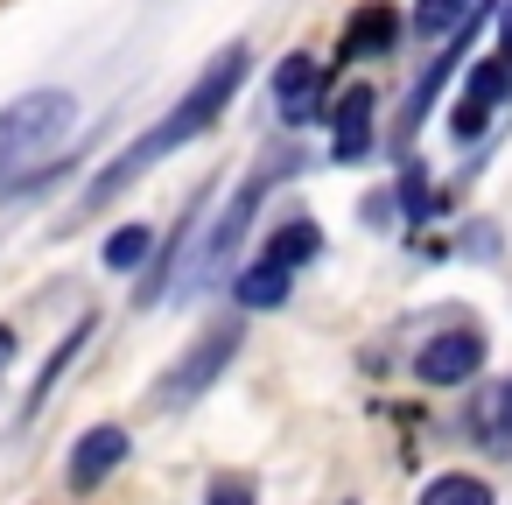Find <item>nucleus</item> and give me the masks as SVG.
I'll list each match as a JSON object with an SVG mask.
<instances>
[{
  "label": "nucleus",
  "instance_id": "nucleus-14",
  "mask_svg": "<svg viewBox=\"0 0 512 505\" xmlns=\"http://www.w3.org/2000/svg\"><path fill=\"white\" fill-rule=\"evenodd\" d=\"M414 505H498V491L477 477V470H442V477H428L421 484V498Z\"/></svg>",
  "mask_w": 512,
  "mask_h": 505
},
{
  "label": "nucleus",
  "instance_id": "nucleus-13",
  "mask_svg": "<svg viewBox=\"0 0 512 505\" xmlns=\"http://www.w3.org/2000/svg\"><path fill=\"white\" fill-rule=\"evenodd\" d=\"M232 295H239V309H281L295 295V274L274 267V260H246L239 281H232Z\"/></svg>",
  "mask_w": 512,
  "mask_h": 505
},
{
  "label": "nucleus",
  "instance_id": "nucleus-18",
  "mask_svg": "<svg viewBox=\"0 0 512 505\" xmlns=\"http://www.w3.org/2000/svg\"><path fill=\"white\" fill-rule=\"evenodd\" d=\"M148 253H155V225H127V232L106 239V267H113V274H134Z\"/></svg>",
  "mask_w": 512,
  "mask_h": 505
},
{
  "label": "nucleus",
  "instance_id": "nucleus-8",
  "mask_svg": "<svg viewBox=\"0 0 512 505\" xmlns=\"http://www.w3.org/2000/svg\"><path fill=\"white\" fill-rule=\"evenodd\" d=\"M274 106H281V120H288V127L330 120V85H323V64H316L309 50L281 57V71H274Z\"/></svg>",
  "mask_w": 512,
  "mask_h": 505
},
{
  "label": "nucleus",
  "instance_id": "nucleus-19",
  "mask_svg": "<svg viewBox=\"0 0 512 505\" xmlns=\"http://www.w3.org/2000/svg\"><path fill=\"white\" fill-rule=\"evenodd\" d=\"M204 505H260V484H253L246 470H218V477L204 484Z\"/></svg>",
  "mask_w": 512,
  "mask_h": 505
},
{
  "label": "nucleus",
  "instance_id": "nucleus-1",
  "mask_svg": "<svg viewBox=\"0 0 512 505\" xmlns=\"http://www.w3.org/2000/svg\"><path fill=\"white\" fill-rule=\"evenodd\" d=\"M246 71H253V50H246V43H225V50H218V57H211V64L190 78V92H183V99H176V106H169V113L148 127V134H134V141H127V148H120V155H113V162H106V169L85 183V197L71 204V225H64V232H78L92 211H106L113 197H127V190H134V183H141L155 162H169L176 148H190L197 134H211V127H218V113L239 99Z\"/></svg>",
  "mask_w": 512,
  "mask_h": 505
},
{
  "label": "nucleus",
  "instance_id": "nucleus-4",
  "mask_svg": "<svg viewBox=\"0 0 512 505\" xmlns=\"http://www.w3.org/2000/svg\"><path fill=\"white\" fill-rule=\"evenodd\" d=\"M484 358H491L484 330H477V323H449V330H435V337L414 351V379L456 393V386H477V379H484Z\"/></svg>",
  "mask_w": 512,
  "mask_h": 505
},
{
  "label": "nucleus",
  "instance_id": "nucleus-7",
  "mask_svg": "<svg viewBox=\"0 0 512 505\" xmlns=\"http://www.w3.org/2000/svg\"><path fill=\"white\" fill-rule=\"evenodd\" d=\"M463 435H470L491 463H512V379L470 386V400H463Z\"/></svg>",
  "mask_w": 512,
  "mask_h": 505
},
{
  "label": "nucleus",
  "instance_id": "nucleus-17",
  "mask_svg": "<svg viewBox=\"0 0 512 505\" xmlns=\"http://www.w3.org/2000/svg\"><path fill=\"white\" fill-rule=\"evenodd\" d=\"M92 330H99V316H78V323H71V337H64V344H57V358H50V365H43V372H36V393H29V414H43V400H50V386H57V379H64V365H71V358H78V344H85V337H92Z\"/></svg>",
  "mask_w": 512,
  "mask_h": 505
},
{
  "label": "nucleus",
  "instance_id": "nucleus-9",
  "mask_svg": "<svg viewBox=\"0 0 512 505\" xmlns=\"http://www.w3.org/2000/svg\"><path fill=\"white\" fill-rule=\"evenodd\" d=\"M120 463H127V428H120V421H99V428L78 435V449H71V463H64V484L85 498V491H99Z\"/></svg>",
  "mask_w": 512,
  "mask_h": 505
},
{
  "label": "nucleus",
  "instance_id": "nucleus-22",
  "mask_svg": "<svg viewBox=\"0 0 512 505\" xmlns=\"http://www.w3.org/2000/svg\"><path fill=\"white\" fill-rule=\"evenodd\" d=\"M15 365V323H0V372Z\"/></svg>",
  "mask_w": 512,
  "mask_h": 505
},
{
  "label": "nucleus",
  "instance_id": "nucleus-2",
  "mask_svg": "<svg viewBox=\"0 0 512 505\" xmlns=\"http://www.w3.org/2000/svg\"><path fill=\"white\" fill-rule=\"evenodd\" d=\"M288 169H302L295 155H267L239 190H232V204H225V218H218V232L197 246V260H190V281H218L225 267H232V253L246 246V232H253V218H260V204H267V190L288 176Z\"/></svg>",
  "mask_w": 512,
  "mask_h": 505
},
{
  "label": "nucleus",
  "instance_id": "nucleus-6",
  "mask_svg": "<svg viewBox=\"0 0 512 505\" xmlns=\"http://www.w3.org/2000/svg\"><path fill=\"white\" fill-rule=\"evenodd\" d=\"M512 92V57H484L477 71H470V85L456 92V106H449V134L456 141H484V127H491V113H498V99Z\"/></svg>",
  "mask_w": 512,
  "mask_h": 505
},
{
  "label": "nucleus",
  "instance_id": "nucleus-21",
  "mask_svg": "<svg viewBox=\"0 0 512 505\" xmlns=\"http://www.w3.org/2000/svg\"><path fill=\"white\" fill-rule=\"evenodd\" d=\"M498 57H512V0L498 8Z\"/></svg>",
  "mask_w": 512,
  "mask_h": 505
},
{
  "label": "nucleus",
  "instance_id": "nucleus-11",
  "mask_svg": "<svg viewBox=\"0 0 512 505\" xmlns=\"http://www.w3.org/2000/svg\"><path fill=\"white\" fill-rule=\"evenodd\" d=\"M400 8H393V0H365V8L344 22V43H337V57L344 64H358V57H386L393 43H400Z\"/></svg>",
  "mask_w": 512,
  "mask_h": 505
},
{
  "label": "nucleus",
  "instance_id": "nucleus-16",
  "mask_svg": "<svg viewBox=\"0 0 512 505\" xmlns=\"http://www.w3.org/2000/svg\"><path fill=\"white\" fill-rule=\"evenodd\" d=\"M393 204H400V218H407V225H428V211H435V190H428V162L400 155V183H393Z\"/></svg>",
  "mask_w": 512,
  "mask_h": 505
},
{
  "label": "nucleus",
  "instance_id": "nucleus-15",
  "mask_svg": "<svg viewBox=\"0 0 512 505\" xmlns=\"http://www.w3.org/2000/svg\"><path fill=\"white\" fill-rule=\"evenodd\" d=\"M470 8L477 0H414V15H407V29L421 36V43H449L463 22H470Z\"/></svg>",
  "mask_w": 512,
  "mask_h": 505
},
{
  "label": "nucleus",
  "instance_id": "nucleus-10",
  "mask_svg": "<svg viewBox=\"0 0 512 505\" xmlns=\"http://www.w3.org/2000/svg\"><path fill=\"white\" fill-rule=\"evenodd\" d=\"M372 106H379L372 85H351V92L330 99V155H337V162H365V155H372V141H379Z\"/></svg>",
  "mask_w": 512,
  "mask_h": 505
},
{
  "label": "nucleus",
  "instance_id": "nucleus-20",
  "mask_svg": "<svg viewBox=\"0 0 512 505\" xmlns=\"http://www.w3.org/2000/svg\"><path fill=\"white\" fill-rule=\"evenodd\" d=\"M365 218H372V225H393V197H386V190H379V197H365Z\"/></svg>",
  "mask_w": 512,
  "mask_h": 505
},
{
  "label": "nucleus",
  "instance_id": "nucleus-5",
  "mask_svg": "<svg viewBox=\"0 0 512 505\" xmlns=\"http://www.w3.org/2000/svg\"><path fill=\"white\" fill-rule=\"evenodd\" d=\"M239 337H246L239 323H211V330L169 365V379H162V407H190L197 393H211V379L239 358Z\"/></svg>",
  "mask_w": 512,
  "mask_h": 505
},
{
  "label": "nucleus",
  "instance_id": "nucleus-12",
  "mask_svg": "<svg viewBox=\"0 0 512 505\" xmlns=\"http://www.w3.org/2000/svg\"><path fill=\"white\" fill-rule=\"evenodd\" d=\"M316 253H323V225H316V218H302V211H295V218H281V225L267 232V246H260V260H274V267H288V274H302Z\"/></svg>",
  "mask_w": 512,
  "mask_h": 505
},
{
  "label": "nucleus",
  "instance_id": "nucleus-3",
  "mask_svg": "<svg viewBox=\"0 0 512 505\" xmlns=\"http://www.w3.org/2000/svg\"><path fill=\"white\" fill-rule=\"evenodd\" d=\"M71 92H29L15 106H0V190H15V169H29L64 127H71Z\"/></svg>",
  "mask_w": 512,
  "mask_h": 505
}]
</instances>
